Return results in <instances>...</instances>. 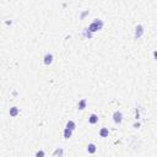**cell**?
I'll return each instance as SVG.
<instances>
[{"label": "cell", "mask_w": 157, "mask_h": 157, "mask_svg": "<svg viewBox=\"0 0 157 157\" xmlns=\"http://www.w3.org/2000/svg\"><path fill=\"white\" fill-rule=\"evenodd\" d=\"M102 27H103V21H102V20L96 19V20H95V21L89 26V31H90L91 33H93V32H96V31L102 30Z\"/></svg>", "instance_id": "1"}, {"label": "cell", "mask_w": 157, "mask_h": 157, "mask_svg": "<svg viewBox=\"0 0 157 157\" xmlns=\"http://www.w3.org/2000/svg\"><path fill=\"white\" fill-rule=\"evenodd\" d=\"M113 120H114V123H117V124H120V123L123 122V114H122L120 111H115V112L113 113Z\"/></svg>", "instance_id": "2"}, {"label": "cell", "mask_w": 157, "mask_h": 157, "mask_svg": "<svg viewBox=\"0 0 157 157\" xmlns=\"http://www.w3.org/2000/svg\"><path fill=\"white\" fill-rule=\"evenodd\" d=\"M142 34H144V27H142L141 25H137L136 28H135V38L137 39V38H140Z\"/></svg>", "instance_id": "3"}, {"label": "cell", "mask_w": 157, "mask_h": 157, "mask_svg": "<svg viewBox=\"0 0 157 157\" xmlns=\"http://www.w3.org/2000/svg\"><path fill=\"white\" fill-rule=\"evenodd\" d=\"M53 63V55L52 54H45L44 55V64L45 65H50Z\"/></svg>", "instance_id": "4"}, {"label": "cell", "mask_w": 157, "mask_h": 157, "mask_svg": "<svg viewBox=\"0 0 157 157\" xmlns=\"http://www.w3.org/2000/svg\"><path fill=\"white\" fill-rule=\"evenodd\" d=\"M108 135H109L108 128H102V129L100 130V136H101V137H108Z\"/></svg>", "instance_id": "5"}, {"label": "cell", "mask_w": 157, "mask_h": 157, "mask_svg": "<svg viewBox=\"0 0 157 157\" xmlns=\"http://www.w3.org/2000/svg\"><path fill=\"white\" fill-rule=\"evenodd\" d=\"M19 108L17 107H11L10 108V111H9V113H10V117H16L17 114H19Z\"/></svg>", "instance_id": "6"}, {"label": "cell", "mask_w": 157, "mask_h": 157, "mask_svg": "<svg viewBox=\"0 0 157 157\" xmlns=\"http://www.w3.org/2000/svg\"><path fill=\"white\" fill-rule=\"evenodd\" d=\"M86 103H87V101H86L85 98H82L80 102H78V106H77L78 109H80V111H84V109L86 108Z\"/></svg>", "instance_id": "7"}, {"label": "cell", "mask_w": 157, "mask_h": 157, "mask_svg": "<svg viewBox=\"0 0 157 157\" xmlns=\"http://www.w3.org/2000/svg\"><path fill=\"white\" fill-rule=\"evenodd\" d=\"M89 122H90L91 124H96V123L98 122V117H97L96 114H91L90 118H89Z\"/></svg>", "instance_id": "8"}, {"label": "cell", "mask_w": 157, "mask_h": 157, "mask_svg": "<svg viewBox=\"0 0 157 157\" xmlns=\"http://www.w3.org/2000/svg\"><path fill=\"white\" fill-rule=\"evenodd\" d=\"M63 153H64V150H63V148H56V150L54 151L53 156H54V157H61Z\"/></svg>", "instance_id": "9"}, {"label": "cell", "mask_w": 157, "mask_h": 157, "mask_svg": "<svg viewBox=\"0 0 157 157\" xmlns=\"http://www.w3.org/2000/svg\"><path fill=\"white\" fill-rule=\"evenodd\" d=\"M87 151H89V153H95L96 152V145L95 144H90L87 146Z\"/></svg>", "instance_id": "10"}, {"label": "cell", "mask_w": 157, "mask_h": 157, "mask_svg": "<svg viewBox=\"0 0 157 157\" xmlns=\"http://www.w3.org/2000/svg\"><path fill=\"white\" fill-rule=\"evenodd\" d=\"M66 128H67V129H70V130H74V129L76 128V124H75L72 120H69V122L66 123Z\"/></svg>", "instance_id": "11"}, {"label": "cell", "mask_w": 157, "mask_h": 157, "mask_svg": "<svg viewBox=\"0 0 157 157\" xmlns=\"http://www.w3.org/2000/svg\"><path fill=\"white\" fill-rule=\"evenodd\" d=\"M71 134H72V130L65 128V130H64V137L65 139H69V137H71Z\"/></svg>", "instance_id": "12"}, {"label": "cell", "mask_w": 157, "mask_h": 157, "mask_svg": "<svg viewBox=\"0 0 157 157\" xmlns=\"http://www.w3.org/2000/svg\"><path fill=\"white\" fill-rule=\"evenodd\" d=\"M44 155H45L44 151H43V150H39V151L36 153V157H44Z\"/></svg>", "instance_id": "13"}, {"label": "cell", "mask_w": 157, "mask_h": 157, "mask_svg": "<svg viewBox=\"0 0 157 157\" xmlns=\"http://www.w3.org/2000/svg\"><path fill=\"white\" fill-rule=\"evenodd\" d=\"M153 56L157 59V50H155V52H153Z\"/></svg>", "instance_id": "14"}]
</instances>
